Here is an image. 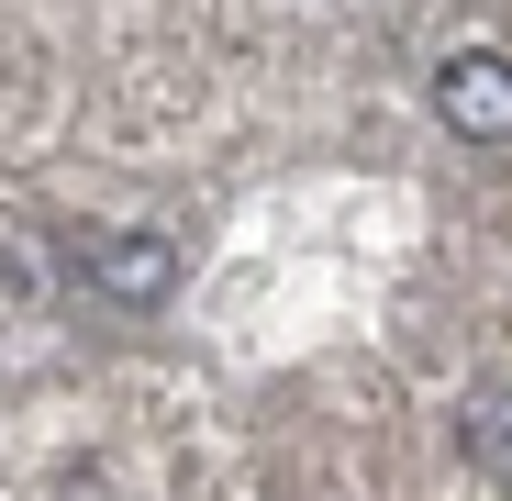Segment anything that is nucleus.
<instances>
[{
	"label": "nucleus",
	"instance_id": "obj_1",
	"mask_svg": "<svg viewBox=\"0 0 512 501\" xmlns=\"http://www.w3.org/2000/svg\"><path fill=\"white\" fill-rule=\"evenodd\" d=\"M435 123L468 134V145H512V56H490V45L446 56L435 67Z\"/></svg>",
	"mask_w": 512,
	"mask_h": 501
},
{
	"label": "nucleus",
	"instance_id": "obj_2",
	"mask_svg": "<svg viewBox=\"0 0 512 501\" xmlns=\"http://www.w3.org/2000/svg\"><path fill=\"white\" fill-rule=\"evenodd\" d=\"M78 268H90V290H112V301H167L179 245L167 234H101V245H78Z\"/></svg>",
	"mask_w": 512,
	"mask_h": 501
},
{
	"label": "nucleus",
	"instance_id": "obj_3",
	"mask_svg": "<svg viewBox=\"0 0 512 501\" xmlns=\"http://www.w3.org/2000/svg\"><path fill=\"white\" fill-rule=\"evenodd\" d=\"M457 446H468V468H479L490 490H512V390H479V401L457 412Z\"/></svg>",
	"mask_w": 512,
	"mask_h": 501
}]
</instances>
